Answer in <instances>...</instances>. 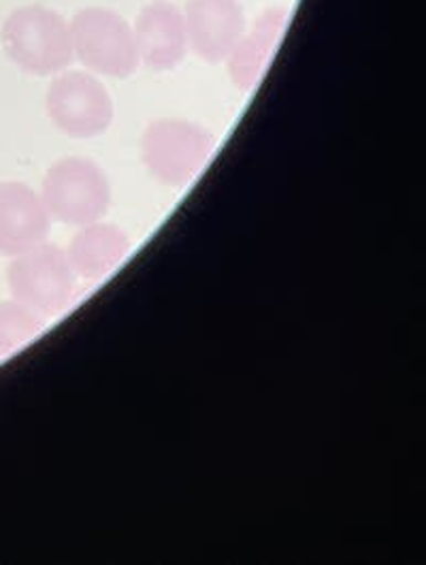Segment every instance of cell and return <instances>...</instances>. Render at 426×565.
<instances>
[{"mask_svg": "<svg viewBox=\"0 0 426 565\" xmlns=\"http://www.w3.org/2000/svg\"><path fill=\"white\" fill-rule=\"evenodd\" d=\"M41 199L52 221L84 226L107 214L111 184L107 173L90 158H62L47 169Z\"/></svg>", "mask_w": 426, "mask_h": 565, "instance_id": "cell-3", "label": "cell"}, {"mask_svg": "<svg viewBox=\"0 0 426 565\" xmlns=\"http://www.w3.org/2000/svg\"><path fill=\"white\" fill-rule=\"evenodd\" d=\"M77 228L79 231L73 235L66 250L77 278L90 282L103 280L116 271L130 254V237L118 224L96 221Z\"/></svg>", "mask_w": 426, "mask_h": 565, "instance_id": "cell-11", "label": "cell"}, {"mask_svg": "<svg viewBox=\"0 0 426 565\" xmlns=\"http://www.w3.org/2000/svg\"><path fill=\"white\" fill-rule=\"evenodd\" d=\"M215 139L205 126L162 118L141 137V160L150 175L171 189H183L207 167Z\"/></svg>", "mask_w": 426, "mask_h": 565, "instance_id": "cell-2", "label": "cell"}, {"mask_svg": "<svg viewBox=\"0 0 426 565\" xmlns=\"http://www.w3.org/2000/svg\"><path fill=\"white\" fill-rule=\"evenodd\" d=\"M139 63L150 71L164 73L182 64L188 54L183 13L167 0L148 2L132 26Z\"/></svg>", "mask_w": 426, "mask_h": 565, "instance_id": "cell-8", "label": "cell"}, {"mask_svg": "<svg viewBox=\"0 0 426 565\" xmlns=\"http://www.w3.org/2000/svg\"><path fill=\"white\" fill-rule=\"evenodd\" d=\"M50 214L39 192L22 182L0 184V254L20 256L47 242Z\"/></svg>", "mask_w": 426, "mask_h": 565, "instance_id": "cell-9", "label": "cell"}, {"mask_svg": "<svg viewBox=\"0 0 426 565\" xmlns=\"http://www.w3.org/2000/svg\"><path fill=\"white\" fill-rule=\"evenodd\" d=\"M45 109L61 132L73 139H92L114 122V100L107 88L88 73L58 75L45 95Z\"/></svg>", "mask_w": 426, "mask_h": 565, "instance_id": "cell-6", "label": "cell"}, {"mask_svg": "<svg viewBox=\"0 0 426 565\" xmlns=\"http://www.w3.org/2000/svg\"><path fill=\"white\" fill-rule=\"evenodd\" d=\"M68 26L75 58L94 73L124 79L141 64L132 26L120 13L86 7L73 15Z\"/></svg>", "mask_w": 426, "mask_h": 565, "instance_id": "cell-4", "label": "cell"}, {"mask_svg": "<svg viewBox=\"0 0 426 565\" xmlns=\"http://www.w3.org/2000/svg\"><path fill=\"white\" fill-rule=\"evenodd\" d=\"M45 329V316L11 299L0 301V356L11 354L32 342Z\"/></svg>", "mask_w": 426, "mask_h": 565, "instance_id": "cell-12", "label": "cell"}, {"mask_svg": "<svg viewBox=\"0 0 426 565\" xmlns=\"http://www.w3.org/2000/svg\"><path fill=\"white\" fill-rule=\"evenodd\" d=\"M188 47L205 63H224L244 36L239 0H188L183 9Z\"/></svg>", "mask_w": 426, "mask_h": 565, "instance_id": "cell-7", "label": "cell"}, {"mask_svg": "<svg viewBox=\"0 0 426 565\" xmlns=\"http://www.w3.org/2000/svg\"><path fill=\"white\" fill-rule=\"evenodd\" d=\"M75 280L66 250L47 242L13 256L7 269L11 297L41 316L61 315L73 299Z\"/></svg>", "mask_w": 426, "mask_h": 565, "instance_id": "cell-5", "label": "cell"}, {"mask_svg": "<svg viewBox=\"0 0 426 565\" xmlns=\"http://www.w3.org/2000/svg\"><path fill=\"white\" fill-rule=\"evenodd\" d=\"M288 15V7H269L228 54V75L239 90L247 93L263 79L267 64L274 58L275 47L286 31Z\"/></svg>", "mask_w": 426, "mask_h": 565, "instance_id": "cell-10", "label": "cell"}, {"mask_svg": "<svg viewBox=\"0 0 426 565\" xmlns=\"http://www.w3.org/2000/svg\"><path fill=\"white\" fill-rule=\"evenodd\" d=\"M0 41L11 63L39 77L61 73L75 61L68 22L45 4H24L11 11Z\"/></svg>", "mask_w": 426, "mask_h": 565, "instance_id": "cell-1", "label": "cell"}]
</instances>
